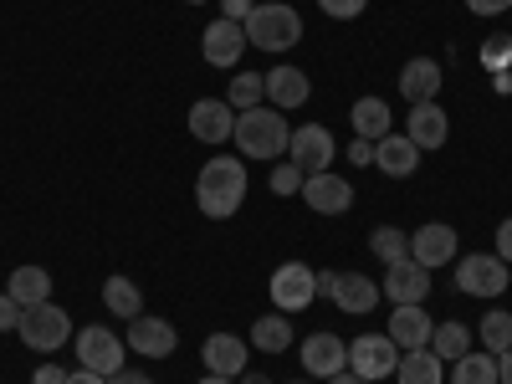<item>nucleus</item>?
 Wrapping results in <instances>:
<instances>
[{
  "label": "nucleus",
  "instance_id": "23",
  "mask_svg": "<svg viewBox=\"0 0 512 384\" xmlns=\"http://www.w3.org/2000/svg\"><path fill=\"white\" fill-rule=\"evenodd\" d=\"M374 164H379V175H390V180H410L420 169V149L405 134H384L374 144Z\"/></svg>",
  "mask_w": 512,
  "mask_h": 384
},
{
  "label": "nucleus",
  "instance_id": "19",
  "mask_svg": "<svg viewBox=\"0 0 512 384\" xmlns=\"http://www.w3.org/2000/svg\"><path fill=\"white\" fill-rule=\"evenodd\" d=\"M431 333H436V318L425 313V303H405L390 313V338L395 349L410 354V349H431Z\"/></svg>",
  "mask_w": 512,
  "mask_h": 384
},
{
  "label": "nucleus",
  "instance_id": "36",
  "mask_svg": "<svg viewBox=\"0 0 512 384\" xmlns=\"http://www.w3.org/2000/svg\"><path fill=\"white\" fill-rule=\"evenodd\" d=\"M318 6H323V16H333V21H354V16H364L369 0H318Z\"/></svg>",
  "mask_w": 512,
  "mask_h": 384
},
{
  "label": "nucleus",
  "instance_id": "3",
  "mask_svg": "<svg viewBox=\"0 0 512 384\" xmlns=\"http://www.w3.org/2000/svg\"><path fill=\"white\" fill-rule=\"evenodd\" d=\"M241 26H246V41L256 52H287V47L303 41V16H297V6H287V0H262V6H251V16Z\"/></svg>",
  "mask_w": 512,
  "mask_h": 384
},
{
  "label": "nucleus",
  "instance_id": "35",
  "mask_svg": "<svg viewBox=\"0 0 512 384\" xmlns=\"http://www.w3.org/2000/svg\"><path fill=\"white\" fill-rule=\"evenodd\" d=\"M482 62H487V72H507V62H512V41H507V36H492L487 47H482Z\"/></svg>",
  "mask_w": 512,
  "mask_h": 384
},
{
  "label": "nucleus",
  "instance_id": "16",
  "mask_svg": "<svg viewBox=\"0 0 512 384\" xmlns=\"http://www.w3.org/2000/svg\"><path fill=\"white\" fill-rule=\"evenodd\" d=\"M379 292L390 297L395 308H405V303H425V297H431V272L405 256V262L384 267V287H379Z\"/></svg>",
  "mask_w": 512,
  "mask_h": 384
},
{
  "label": "nucleus",
  "instance_id": "37",
  "mask_svg": "<svg viewBox=\"0 0 512 384\" xmlns=\"http://www.w3.org/2000/svg\"><path fill=\"white\" fill-rule=\"evenodd\" d=\"M16 323H21V303H16L11 292H0V333H11Z\"/></svg>",
  "mask_w": 512,
  "mask_h": 384
},
{
  "label": "nucleus",
  "instance_id": "40",
  "mask_svg": "<svg viewBox=\"0 0 512 384\" xmlns=\"http://www.w3.org/2000/svg\"><path fill=\"white\" fill-rule=\"evenodd\" d=\"M497 256H502V262L512 267V216H507V221L497 226Z\"/></svg>",
  "mask_w": 512,
  "mask_h": 384
},
{
  "label": "nucleus",
  "instance_id": "48",
  "mask_svg": "<svg viewBox=\"0 0 512 384\" xmlns=\"http://www.w3.org/2000/svg\"><path fill=\"white\" fill-rule=\"evenodd\" d=\"M200 384H236V379H221V374H205Z\"/></svg>",
  "mask_w": 512,
  "mask_h": 384
},
{
  "label": "nucleus",
  "instance_id": "1",
  "mask_svg": "<svg viewBox=\"0 0 512 384\" xmlns=\"http://www.w3.org/2000/svg\"><path fill=\"white\" fill-rule=\"evenodd\" d=\"M241 200H246V159H236V154L205 159V169L195 175V205H200V216L231 221L236 210H241Z\"/></svg>",
  "mask_w": 512,
  "mask_h": 384
},
{
  "label": "nucleus",
  "instance_id": "14",
  "mask_svg": "<svg viewBox=\"0 0 512 384\" xmlns=\"http://www.w3.org/2000/svg\"><path fill=\"white\" fill-rule=\"evenodd\" d=\"M128 349H134L139 359H169L180 349V333H175V323L169 318H134L128 323Z\"/></svg>",
  "mask_w": 512,
  "mask_h": 384
},
{
  "label": "nucleus",
  "instance_id": "10",
  "mask_svg": "<svg viewBox=\"0 0 512 384\" xmlns=\"http://www.w3.org/2000/svg\"><path fill=\"white\" fill-rule=\"evenodd\" d=\"M72 344H77V359H82L77 369H93V374H103V379L123 369V349H128V344H123L113 328H82Z\"/></svg>",
  "mask_w": 512,
  "mask_h": 384
},
{
  "label": "nucleus",
  "instance_id": "9",
  "mask_svg": "<svg viewBox=\"0 0 512 384\" xmlns=\"http://www.w3.org/2000/svg\"><path fill=\"white\" fill-rule=\"evenodd\" d=\"M333 134L323 123H303V128H292V139H287V159L303 169V175H323V169H333Z\"/></svg>",
  "mask_w": 512,
  "mask_h": 384
},
{
  "label": "nucleus",
  "instance_id": "32",
  "mask_svg": "<svg viewBox=\"0 0 512 384\" xmlns=\"http://www.w3.org/2000/svg\"><path fill=\"white\" fill-rule=\"evenodd\" d=\"M451 384H497V354H461L451 364Z\"/></svg>",
  "mask_w": 512,
  "mask_h": 384
},
{
  "label": "nucleus",
  "instance_id": "46",
  "mask_svg": "<svg viewBox=\"0 0 512 384\" xmlns=\"http://www.w3.org/2000/svg\"><path fill=\"white\" fill-rule=\"evenodd\" d=\"M328 384H364V379H359V374H349V369H344V374H333V379H328Z\"/></svg>",
  "mask_w": 512,
  "mask_h": 384
},
{
  "label": "nucleus",
  "instance_id": "18",
  "mask_svg": "<svg viewBox=\"0 0 512 384\" xmlns=\"http://www.w3.org/2000/svg\"><path fill=\"white\" fill-rule=\"evenodd\" d=\"M303 200H308V210H318V216H344V210L354 205V185L338 180L333 169H323V175L303 180Z\"/></svg>",
  "mask_w": 512,
  "mask_h": 384
},
{
  "label": "nucleus",
  "instance_id": "21",
  "mask_svg": "<svg viewBox=\"0 0 512 384\" xmlns=\"http://www.w3.org/2000/svg\"><path fill=\"white\" fill-rule=\"evenodd\" d=\"M267 77V103L277 108V113H297L308 98H313V82H308V72H297V67H272V72H262Z\"/></svg>",
  "mask_w": 512,
  "mask_h": 384
},
{
  "label": "nucleus",
  "instance_id": "12",
  "mask_svg": "<svg viewBox=\"0 0 512 384\" xmlns=\"http://www.w3.org/2000/svg\"><path fill=\"white\" fill-rule=\"evenodd\" d=\"M246 47H251V41H246V26H241V21H226V16L210 21L205 36H200V57H205L210 67H236Z\"/></svg>",
  "mask_w": 512,
  "mask_h": 384
},
{
  "label": "nucleus",
  "instance_id": "49",
  "mask_svg": "<svg viewBox=\"0 0 512 384\" xmlns=\"http://www.w3.org/2000/svg\"><path fill=\"white\" fill-rule=\"evenodd\" d=\"M190 6H205V0H190Z\"/></svg>",
  "mask_w": 512,
  "mask_h": 384
},
{
  "label": "nucleus",
  "instance_id": "22",
  "mask_svg": "<svg viewBox=\"0 0 512 384\" xmlns=\"http://www.w3.org/2000/svg\"><path fill=\"white\" fill-rule=\"evenodd\" d=\"M441 82H446V72H441L436 57H415V62H405V72H400V93H405L410 108H415V103H436Z\"/></svg>",
  "mask_w": 512,
  "mask_h": 384
},
{
  "label": "nucleus",
  "instance_id": "6",
  "mask_svg": "<svg viewBox=\"0 0 512 384\" xmlns=\"http://www.w3.org/2000/svg\"><path fill=\"white\" fill-rule=\"evenodd\" d=\"M507 282H512V272L497 251H472L456 267V292H466V297H502Z\"/></svg>",
  "mask_w": 512,
  "mask_h": 384
},
{
  "label": "nucleus",
  "instance_id": "47",
  "mask_svg": "<svg viewBox=\"0 0 512 384\" xmlns=\"http://www.w3.org/2000/svg\"><path fill=\"white\" fill-rule=\"evenodd\" d=\"M236 384H272V379H267V374H241Z\"/></svg>",
  "mask_w": 512,
  "mask_h": 384
},
{
  "label": "nucleus",
  "instance_id": "13",
  "mask_svg": "<svg viewBox=\"0 0 512 384\" xmlns=\"http://www.w3.org/2000/svg\"><path fill=\"white\" fill-rule=\"evenodd\" d=\"M410 262H420L425 272L456 262V231L446 221H425L420 231H410Z\"/></svg>",
  "mask_w": 512,
  "mask_h": 384
},
{
  "label": "nucleus",
  "instance_id": "38",
  "mask_svg": "<svg viewBox=\"0 0 512 384\" xmlns=\"http://www.w3.org/2000/svg\"><path fill=\"white\" fill-rule=\"evenodd\" d=\"M466 11L472 16H502V11H512V0H466Z\"/></svg>",
  "mask_w": 512,
  "mask_h": 384
},
{
  "label": "nucleus",
  "instance_id": "8",
  "mask_svg": "<svg viewBox=\"0 0 512 384\" xmlns=\"http://www.w3.org/2000/svg\"><path fill=\"white\" fill-rule=\"evenodd\" d=\"M400 364V349H395V338L390 333H364L349 344V374H359L364 384L374 379H390Z\"/></svg>",
  "mask_w": 512,
  "mask_h": 384
},
{
  "label": "nucleus",
  "instance_id": "39",
  "mask_svg": "<svg viewBox=\"0 0 512 384\" xmlns=\"http://www.w3.org/2000/svg\"><path fill=\"white\" fill-rule=\"evenodd\" d=\"M251 6H256V0H221V16H226V21H246Z\"/></svg>",
  "mask_w": 512,
  "mask_h": 384
},
{
  "label": "nucleus",
  "instance_id": "43",
  "mask_svg": "<svg viewBox=\"0 0 512 384\" xmlns=\"http://www.w3.org/2000/svg\"><path fill=\"white\" fill-rule=\"evenodd\" d=\"M349 159H354V164H374V144H369V139H354V144H349Z\"/></svg>",
  "mask_w": 512,
  "mask_h": 384
},
{
  "label": "nucleus",
  "instance_id": "11",
  "mask_svg": "<svg viewBox=\"0 0 512 384\" xmlns=\"http://www.w3.org/2000/svg\"><path fill=\"white\" fill-rule=\"evenodd\" d=\"M190 134L210 149H221L236 134V108L226 98H195L190 103Z\"/></svg>",
  "mask_w": 512,
  "mask_h": 384
},
{
  "label": "nucleus",
  "instance_id": "33",
  "mask_svg": "<svg viewBox=\"0 0 512 384\" xmlns=\"http://www.w3.org/2000/svg\"><path fill=\"white\" fill-rule=\"evenodd\" d=\"M477 333H482V344H487V354H507V349H512V313H502V308L482 313Z\"/></svg>",
  "mask_w": 512,
  "mask_h": 384
},
{
  "label": "nucleus",
  "instance_id": "45",
  "mask_svg": "<svg viewBox=\"0 0 512 384\" xmlns=\"http://www.w3.org/2000/svg\"><path fill=\"white\" fill-rule=\"evenodd\" d=\"M497 384H512V349L497 354Z\"/></svg>",
  "mask_w": 512,
  "mask_h": 384
},
{
  "label": "nucleus",
  "instance_id": "27",
  "mask_svg": "<svg viewBox=\"0 0 512 384\" xmlns=\"http://www.w3.org/2000/svg\"><path fill=\"white\" fill-rule=\"evenodd\" d=\"M395 384H446V364L431 349H410L395 364Z\"/></svg>",
  "mask_w": 512,
  "mask_h": 384
},
{
  "label": "nucleus",
  "instance_id": "30",
  "mask_svg": "<svg viewBox=\"0 0 512 384\" xmlns=\"http://www.w3.org/2000/svg\"><path fill=\"white\" fill-rule=\"evenodd\" d=\"M369 251L379 256L384 267H395V262H405V256H410V231H400V226H374V231H369Z\"/></svg>",
  "mask_w": 512,
  "mask_h": 384
},
{
  "label": "nucleus",
  "instance_id": "5",
  "mask_svg": "<svg viewBox=\"0 0 512 384\" xmlns=\"http://www.w3.org/2000/svg\"><path fill=\"white\" fill-rule=\"evenodd\" d=\"M318 297H328L333 308H344L354 318L379 308V282L364 272H318Z\"/></svg>",
  "mask_w": 512,
  "mask_h": 384
},
{
  "label": "nucleus",
  "instance_id": "28",
  "mask_svg": "<svg viewBox=\"0 0 512 384\" xmlns=\"http://www.w3.org/2000/svg\"><path fill=\"white\" fill-rule=\"evenodd\" d=\"M251 344L262 349V354H282V349H292V318L287 313H262L251 323Z\"/></svg>",
  "mask_w": 512,
  "mask_h": 384
},
{
  "label": "nucleus",
  "instance_id": "42",
  "mask_svg": "<svg viewBox=\"0 0 512 384\" xmlns=\"http://www.w3.org/2000/svg\"><path fill=\"white\" fill-rule=\"evenodd\" d=\"M108 384H154L144 369H118V374H108Z\"/></svg>",
  "mask_w": 512,
  "mask_h": 384
},
{
  "label": "nucleus",
  "instance_id": "44",
  "mask_svg": "<svg viewBox=\"0 0 512 384\" xmlns=\"http://www.w3.org/2000/svg\"><path fill=\"white\" fill-rule=\"evenodd\" d=\"M67 384H108V379H103V374H93V369H72V374H67Z\"/></svg>",
  "mask_w": 512,
  "mask_h": 384
},
{
  "label": "nucleus",
  "instance_id": "34",
  "mask_svg": "<svg viewBox=\"0 0 512 384\" xmlns=\"http://www.w3.org/2000/svg\"><path fill=\"white\" fill-rule=\"evenodd\" d=\"M303 180H308L303 169H297L292 159H282V164L272 169V180H267V185H272V195H303Z\"/></svg>",
  "mask_w": 512,
  "mask_h": 384
},
{
  "label": "nucleus",
  "instance_id": "25",
  "mask_svg": "<svg viewBox=\"0 0 512 384\" xmlns=\"http://www.w3.org/2000/svg\"><path fill=\"white\" fill-rule=\"evenodd\" d=\"M349 123H354V139L379 144L384 134H390V103H384V98H359L349 108Z\"/></svg>",
  "mask_w": 512,
  "mask_h": 384
},
{
  "label": "nucleus",
  "instance_id": "7",
  "mask_svg": "<svg viewBox=\"0 0 512 384\" xmlns=\"http://www.w3.org/2000/svg\"><path fill=\"white\" fill-rule=\"evenodd\" d=\"M267 292H272V308H277V313H303L313 297H318V272L303 267V262H282V267L272 272Z\"/></svg>",
  "mask_w": 512,
  "mask_h": 384
},
{
  "label": "nucleus",
  "instance_id": "20",
  "mask_svg": "<svg viewBox=\"0 0 512 384\" xmlns=\"http://www.w3.org/2000/svg\"><path fill=\"white\" fill-rule=\"evenodd\" d=\"M405 139L425 154V149H441L446 139H451V118H446V108L441 103H415L410 108V118H405Z\"/></svg>",
  "mask_w": 512,
  "mask_h": 384
},
{
  "label": "nucleus",
  "instance_id": "4",
  "mask_svg": "<svg viewBox=\"0 0 512 384\" xmlns=\"http://www.w3.org/2000/svg\"><path fill=\"white\" fill-rule=\"evenodd\" d=\"M16 333H21V344H26V349H36V354H57L67 338H72V318H67L57 303H36V308H21Z\"/></svg>",
  "mask_w": 512,
  "mask_h": 384
},
{
  "label": "nucleus",
  "instance_id": "29",
  "mask_svg": "<svg viewBox=\"0 0 512 384\" xmlns=\"http://www.w3.org/2000/svg\"><path fill=\"white\" fill-rule=\"evenodd\" d=\"M431 354L441 359V364H456L461 354H472V328L466 323H436V333H431Z\"/></svg>",
  "mask_w": 512,
  "mask_h": 384
},
{
  "label": "nucleus",
  "instance_id": "26",
  "mask_svg": "<svg viewBox=\"0 0 512 384\" xmlns=\"http://www.w3.org/2000/svg\"><path fill=\"white\" fill-rule=\"evenodd\" d=\"M103 308H108L113 318H123V323H134V318L144 313L139 282H134V277H108V282H103Z\"/></svg>",
  "mask_w": 512,
  "mask_h": 384
},
{
  "label": "nucleus",
  "instance_id": "2",
  "mask_svg": "<svg viewBox=\"0 0 512 384\" xmlns=\"http://www.w3.org/2000/svg\"><path fill=\"white\" fill-rule=\"evenodd\" d=\"M236 149H241V159H256V164H267V159H287V139H292V128H287V118L272 108V103H262V108H246V113H236Z\"/></svg>",
  "mask_w": 512,
  "mask_h": 384
},
{
  "label": "nucleus",
  "instance_id": "17",
  "mask_svg": "<svg viewBox=\"0 0 512 384\" xmlns=\"http://www.w3.org/2000/svg\"><path fill=\"white\" fill-rule=\"evenodd\" d=\"M200 364H205V374L241 379V374H246V338H236V333H210L205 344H200Z\"/></svg>",
  "mask_w": 512,
  "mask_h": 384
},
{
  "label": "nucleus",
  "instance_id": "31",
  "mask_svg": "<svg viewBox=\"0 0 512 384\" xmlns=\"http://www.w3.org/2000/svg\"><path fill=\"white\" fill-rule=\"evenodd\" d=\"M226 103H231L236 113L262 108V103H267V77H256V72H236V77H231V88H226Z\"/></svg>",
  "mask_w": 512,
  "mask_h": 384
},
{
  "label": "nucleus",
  "instance_id": "24",
  "mask_svg": "<svg viewBox=\"0 0 512 384\" xmlns=\"http://www.w3.org/2000/svg\"><path fill=\"white\" fill-rule=\"evenodd\" d=\"M6 292L16 297L21 308H36V303H52V272L47 267H16Z\"/></svg>",
  "mask_w": 512,
  "mask_h": 384
},
{
  "label": "nucleus",
  "instance_id": "15",
  "mask_svg": "<svg viewBox=\"0 0 512 384\" xmlns=\"http://www.w3.org/2000/svg\"><path fill=\"white\" fill-rule=\"evenodd\" d=\"M303 369L313 374V379H333V374H344L349 369V344L338 333H308L303 338Z\"/></svg>",
  "mask_w": 512,
  "mask_h": 384
},
{
  "label": "nucleus",
  "instance_id": "41",
  "mask_svg": "<svg viewBox=\"0 0 512 384\" xmlns=\"http://www.w3.org/2000/svg\"><path fill=\"white\" fill-rule=\"evenodd\" d=\"M31 384H67V369H57V364H41V369L31 374Z\"/></svg>",
  "mask_w": 512,
  "mask_h": 384
}]
</instances>
